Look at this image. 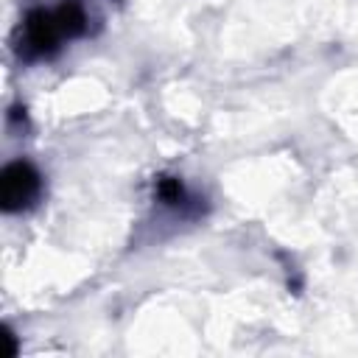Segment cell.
Instances as JSON below:
<instances>
[{
	"label": "cell",
	"instance_id": "6da1fadb",
	"mask_svg": "<svg viewBox=\"0 0 358 358\" xmlns=\"http://www.w3.org/2000/svg\"><path fill=\"white\" fill-rule=\"evenodd\" d=\"M39 173L28 162H11L0 179V199L6 210H22L39 196Z\"/></svg>",
	"mask_w": 358,
	"mask_h": 358
},
{
	"label": "cell",
	"instance_id": "7a4b0ae2",
	"mask_svg": "<svg viewBox=\"0 0 358 358\" xmlns=\"http://www.w3.org/2000/svg\"><path fill=\"white\" fill-rule=\"evenodd\" d=\"M62 36H64V28H62L56 11H34V14H28V20H25V48L31 53H36V56L50 53L59 45Z\"/></svg>",
	"mask_w": 358,
	"mask_h": 358
},
{
	"label": "cell",
	"instance_id": "3957f363",
	"mask_svg": "<svg viewBox=\"0 0 358 358\" xmlns=\"http://www.w3.org/2000/svg\"><path fill=\"white\" fill-rule=\"evenodd\" d=\"M159 199L162 201H179L182 199V185L176 179H159Z\"/></svg>",
	"mask_w": 358,
	"mask_h": 358
}]
</instances>
